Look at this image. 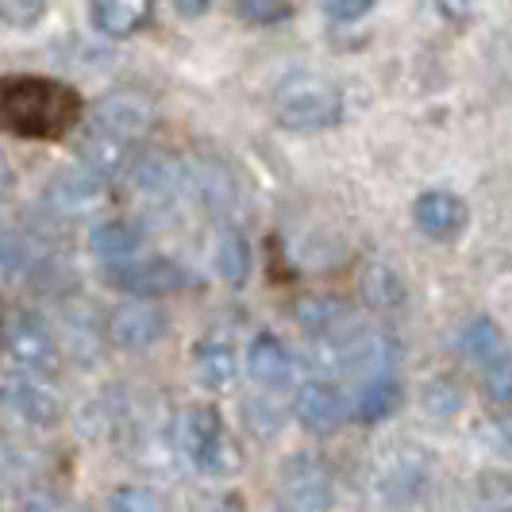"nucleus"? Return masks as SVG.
<instances>
[{
  "label": "nucleus",
  "mask_w": 512,
  "mask_h": 512,
  "mask_svg": "<svg viewBox=\"0 0 512 512\" xmlns=\"http://www.w3.org/2000/svg\"><path fill=\"white\" fill-rule=\"evenodd\" d=\"M235 16L255 27H274L297 16V0H231Z\"/></svg>",
  "instance_id": "23"
},
{
  "label": "nucleus",
  "mask_w": 512,
  "mask_h": 512,
  "mask_svg": "<svg viewBox=\"0 0 512 512\" xmlns=\"http://www.w3.org/2000/svg\"><path fill=\"white\" fill-rule=\"evenodd\" d=\"M89 247L104 266H116V262H131V255L143 247V235L128 220H104L89 235Z\"/></svg>",
  "instance_id": "17"
},
{
  "label": "nucleus",
  "mask_w": 512,
  "mask_h": 512,
  "mask_svg": "<svg viewBox=\"0 0 512 512\" xmlns=\"http://www.w3.org/2000/svg\"><path fill=\"white\" fill-rule=\"evenodd\" d=\"M424 409L439 416V420H447V416H455L462 409V385L451 382V378H436V382H428L424 389Z\"/></svg>",
  "instance_id": "24"
},
{
  "label": "nucleus",
  "mask_w": 512,
  "mask_h": 512,
  "mask_svg": "<svg viewBox=\"0 0 512 512\" xmlns=\"http://www.w3.org/2000/svg\"><path fill=\"white\" fill-rule=\"evenodd\" d=\"M459 347H462V355H466V359L489 366V362L501 359V332H497V324H493V320L478 316V320H470V324L462 328Z\"/></svg>",
  "instance_id": "21"
},
{
  "label": "nucleus",
  "mask_w": 512,
  "mask_h": 512,
  "mask_svg": "<svg viewBox=\"0 0 512 512\" xmlns=\"http://www.w3.org/2000/svg\"><path fill=\"white\" fill-rule=\"evenodd\" d=\"M0 351L27 374H47L58 366L54 332L27 308H4L0 312Z\"/></svg>",
  "instance_id": "4"
},
{
  "label": "nucleus",
  "mask_w": 512,
  "mask_h": 512,
  "mask_svg": "<svg viewBox=\"0 0 512 512\" xmlns=\"http://www.w3.org/2000/svg\"><path fill=\"white\" fill-rule=\"evenodd\" d=\"M24 262H27L24 239L12 228L0 224V278H16V274L24 270Z\"/></svg>",
  "instance_id": "26"
},
{
  "label": "nucleus",
  "mask_w": 512,
  "mask_h": 512,
  "mask_svg": "<svg viewBox=\"0 0 512 512\" xmlns=\"http://www.w3.org/2000/svg\"><path fill=\"white\" fill-rule=\"evenodd\" d=\"M131 181L139 193H151V197H170L185 185V166H181L174 154L166 151H147L139 154L135 170H131Z\"/></svg>",
  "instance_id": "15"
},
{
  "label": "nucleus",
  "mask_w": 512,
  "mask_h": 512,
  "mask_svg": "<svg viewBox=\"0 0 512 512\" xmlns=\"http://www.w3.org/2000/svg\"><path fill=\"white\" fill-rule=\"evenodd\" d=\"M8 393H12V405L24 412L27 420L51 424L54 416H58V401H54V393L47 389V385L20 378V382H12V389H8Z\"/></svg>",
  "instance_id": "22"
},
{
  "label": "nucleus",
  "mask_w": 512,
  "mask_h": 512,
  "mask_svg": "<svg viewBox=\"0 0 512 512\" xmlns=\"http://www.w3.org/2000/svg\"><path fill=\"white\" fill-rule=\"evenodd\" d=\"M154 0H93V27L108 39H131L151 24Z\"/></svg>",
  "instance_id": "14"
},
{
  "label": "nucleus",
  "mask_w": 512,
  "mask_h": 512,
  "mask_svg": "<svg viewBox=\"0 0 512 512\" xmlns=\"http://www.w3.org/2000/svg\"><path fill=\"white\" fill-rule=\"evenodd\" d=\"M247 370L258 385L266 389H282L293 378V355L285 351V343L278 335H258L251 343V355H247Z\"/></svg>",
  "instance_id": "16"
},
{
  "label": "nucleus",
  "mask_w": 512,
  "mask_h": 512,
  "mask_svg": "<svg viewBox=\"0 0 512 512\" xmlns=\"http://www.w3.org/2000/svg\"><path fill=\"white\" fill-rule=\"evenodd\" d=\"M282 501L289 512H328L335 505L332 470L316 455H289L282 466Z\"/></svg>",
  "instance_id": "6"
},
{
  "label": "nucleus",
  "mask_w": 512,
  "mask_h": 512,
  "mask_svg": "<svg viewBox=\"0 0 512 512\" xmlns=\"http://www.w3.org/2000/svg\"><path fill=\"white\" fill-rule=\"evenodd\" d=\"M439 16L447 20V24H470L474 20V8H478V0H436Z\"/></svg>",
  "instance_id": "31"
},
{
  "label": "nucleus",
  "mask_w": 512,
  "mask_h": 512,
  "mask_svg": "<svg viewBox=\"0 0 512 512\" xmlns=\"http://www.w3.org/2000/svg\"><path fill=\"white\" fill-rule=\"evenodd\" d=\"M374 8V0H324V12L339 20V24H351V20H359Z\"/></svg>",
  "instance_id": "30"
},
{
  "label": "nucleus",
  "mask_w": 512,
  "mask_h": 512,
  "mask_svg": "<svg viewBox=\"0 0 512 512\" xmlns=\"http://www.w3.org/2000/svg\"><path fill=\"white\" fill-rule=\"evenodd\" d=\"M47 16V0H0V24L4 27H35Z\"/></svg>",
  "instance_id": "25"
},
{
  "label": "nucleus",
  "mask_w": 512,
  "mask_h": 512,
  "mask_svg": "<svg viewBox=\"0 0 512 512\" xmlns=\"http://www.w3.org/2000/svg\"><path fill=\"white\" fill-rule=\"evenodd\" d=\"M166 312L162 308L147 305V301H131V305H120L112 316H108V339L120 347V351H151L166 339Z\"/></svg>",
  "instance_id": "7"
},
{
  "label": "nucleus",
  "mask_w": 512,
  "mask_h": 512,
  "mask_svg": "<svg viewBox=\"0 0 512 512\" xmlns=\"http://www.w3.org/2000/svg\"><path fill=\"white\" fill-rule=\"evenodd\" d=\"M174 8L185 20H197V16H205L208 8H212V0H174Z\"/></svg>",
  "instance_id": "32"
},
{
  "label": "nucleus",
  "mask_w": 512,
  "mask_h": 512,
  "mask_svg": "<svg viewBox=\"0 0 512 512\" xmlns=\"http://www.w3.org/2000/svg\"><path fill=\"white\" fill-rule=\"evenodd\" d=\"M416 216V228L424 231L428 239H439V243H451L459 239L470 212H466V201L447 193V189H432V193H420V201L412 208Z\"/></svg>",
  "instance_id": "11"
},
{
  "label": "nucleus",
  "mask_w": 512,
  "mask_h": 512,
  "mask_svg": "<svg viewBox=\"0 0 512 512\" xmlns=\"http://www.w3.org/2000/svg\"><path fill=\"white\" fill-rule=\"evenodd\" d=\"M104 201V178L93 170H66L47 185V205L58 216H85Z\"/></svg>",
  "instance_id": "12"
},
{
  "label": "nucleus",
  "mask_w": 512,
  "mask_h": 512,
  "mask_svg": "<svg viewBox=\"0 0 512 512\" xmlns=\"http://www.w3.org/2000/svg\"><path fill=\"white\" fill-rule=\"evenodd\" d=\"M193 374H197V382L205 385V389H228L235 382V374H239V359H235V351H231L228 343H197V351H193Z\"/></svg>",
  "instance_id": "18"
},
{
  "label": "nucleus",
  "mask_w": 512,
  "mask_h": 512,
  "mask_svg": "<svg viewBox=\"0 0 512 512\" xmlns=\"http://www.w3.org/2000/svg\"><path fill=\"white\" fill-rule=\"evenodd\" d=\"M397 409H401V385L393 382L389 374L370 378L359 389V397H355V416L362 424H382L385 416H393Z\"/></svg>",
  "instance_id": "19"
},
{
  "label": "nucleus",
  "mask_w": 512,
  "mask_h": 512,
  "mask_svg": "<svg viewBox=\"0 0 512 512\" xmlns=\"http://www.w3.org/2000/svg\"><path fill=\"white\" fill-rule=\"evenodd\" d=\"M216 274L228 285H243L251 278V243L239 228H228L216 247Z\"/></svg>",
  "instance_id": "20"
},
{
  "label": "nucleus",
  "mask_w": 512,
  "mask_h": 512,
  "mask_svg": "<svg viewBox=\"0 0 512 512\" xmlns=\"http://www.w3.org/2000/svg\"><path fill=\"white\" fill-rule=\"evenodd\" d=\"M104 282L120 293H128L135 301H154V297H170L193 282L189 270L174 258H143V262H116L104 266Z\"/></svg>",
  "instance_id": "5"
},
{
  "label": "nucleus",
  "mask_w": 512,
  "mask_h": 512,
  "mask_svg": "<svg viewBox=\"0 0 512 512\" xmlns=\"http://www.w3.org/2000/svg\"><path fill=\"white\" fill-rule=\"evenodd\" d=\"M482 439H486L493 451H501V455H509L512 459V412H505V416H489L486 424H482Z\"/></svg>",
  "instance_id": "29"
},
{
  "label": "nucleus",
  "mask_w": 512,
  "mask_h": 512,
  "mask_svg": "<svg viewBox=\"0 0 512 512\" xmlns=\"http://www.w3.org/2000/svg\"><path fill=\"white\" fill-rule=\"evenodd\" d=\"M108 512H162V505H158V497H154L151 489L124 486V489H116V493H112Z\"/></svg>",
  "instance_id": "27"
},
{
  "label": "nucleus",
  "mask_w": 512,
  "mask_h": 512,
  "mask_svg": "<svg viewBox=\"0 0 512 512\" xmlns=\"http://www.w3.org/2000/svg\"><path fill=\"white\" fill-rule=\"evenodd\" d=\"M12 185H16V174H12V166H8L4 158H0V201H4L8 193H12Z\"/></svg>",
  "instance_id": "33"
},
{
  "label": "nucleus",
  "mask_w": 512,
  "mask_h": 512,
  "mask_svg": "<svg viewBox=\"0 0 512 512\" xmlns=\"http://www.w3.org/2000/svg\"><path fill=\"white\" fill-rule=\"evenodd\" d=\"M85 101L74 85L39 74L0 77V131L16 139H66L81 124Z\"/></svg>",
  "instance_id": "1"
},
{
  "label": "nucleus",
  "mask_w": 512,
  "mask_h": 512,
  "mask_svg": "<svg viewBox=\"0 0 512 512\" xmlns=\"http://www.w3.org/2000/svg\"><path fill=\"white\" fill-rule=\"evenodd\" d=\"M293 412H297V420L305 424L308 432L328 436V432H335L347 420V401H343V393L332 382H320L316 378V382H305L297 389Z\"/></svg>",
  "instance_id": "9"
},
{
  "label": "nucleus",
  "mask_w": 512,
  "mask_h": 512,
  "mask_svg": "<svg viewBox=\"0 0 512 512\" xmlns=\"http://www.w3.org/2000/svg\"><path fill=\"white\" fill-rule=\"evenodd\" d=\"M274 120L297 135L328 131L343 120V93L320 74H289L274 89Z\"/></svg>",
  "instance_id": "2"
},
{
  "label": "nucleus",
  "mask_w": 512,
  "mask_h": 512,
  "mask_svg": "<svg viewBox=\"0 0 512 512\" xmlns=\"http://www.w3.org/2000/svg\"><path fill=\"white\" fill-rule=\"evenodd\" d=\"M486 393H489V401H497V405H512V355L509 359L489 362Z\"/></svg>",
  "instance_id": "28"
},
{
  "label": "nucleus",
  "mask_w": 512,
  "mask_h": 512,
  "mask_svg": "<svg viewBox=\"0 0 512 512\" xmlns=\"http://www.w3.org/2000/svg\"><path fill=\"white\" fill-rule=\"evenodd\" d=\"M77 154H81V166H85V170H93L97 178L108 181V178H116V174H124V170H128L131 143L93 124V128L81 135Z\"/></svg>",
  "instance_id": "13"
},
{
  "label": "nucleus",
  "mask_w": 512,
  "mask_h": 512,
  "mask_svg": "<svg viewBox=\"0 0 512 512\" xmlns=\"http://www.w3.org/2000/svg\"><path fill=\"white\" fill-rule=\"evenodd\" d=\"M181 443H185V455L189 462L208 474V478H228L231 470L239 466V451L228 436V424L220 420V412L212 405L201 409H189L181 420Z\"/></svg>",
  "instance_id": "3"
},
{
  "label": "nucleus",
  "mask_w": 512,
  "mask_h": 512,
  "mask_svg": "<svg viewBox=\"0 0 512 512\" xmlns=\"http://www.w3.org/2000/svg\"><path fill=\"white\" fill-rule=\"evenodd\" d=\"M185 185L197 193V201L205 205L208 216H228L239 197L235 174L220 158H197L193 166H185Z\"/></svg>",
  "instance_id": "10"
},
{
  "label": "nucleus",
  "mask_w": 512,
  "mask_h": 512,
  "mask_svg": "<svg viewBox=\"0 0 512 512\" xmlns=\"http://www.w3.org/2000/svg\"><path fill=\"white\" fill-rule=\"evenodd\" d=\"M224 512H239V509H224Z\"/></svg>",
  "instance_id": "34"
},
{
  "label": "nucleus",
  "mask_w": 512,
  "mask_h": 512,
  "mask_svg": "<svg viewBox=\"0 0 512 512\" xmlns=\"http://www.w3.org/2000/svg\"><path fill=\"white\" fill-rule=\"evenodd\" d=\"M151 120H154V104L147 101L143 93H135V89H116V93L101 97L93 124L131 143V139H139L143 131L151 128Z\"/></svg>",
  "instance_id": "8"
}]
</instances>
